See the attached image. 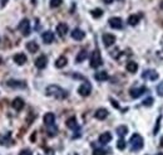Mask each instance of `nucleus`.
Instances as JSON below:
<instances>
[{
  "mask_svg": "<svg viewBox=\"0 0 163 155\" xmlns=\"http://www.w3.org/2000/svg\"><path fill=\"white\" fill-rule=\"evenodd\" d=\"M45 94H47L48 96H53V97H55V99H58V100H64V99L68 97V92H67L65 90H63L62 87L57 86V85H50V86H48L47 90H45Z\"/></svg>",
  "mask_w": 163,
  "mask_h": 155,
  "instance_id": "1",
  "label": "nucleus"
},
{
  "mask_svg": "<svg viewBox=\"0 0 163 155\" xmlns=\"http://www.w3.org/2000/svg\"><path fill=\"white\" fill-rule=\"evenodd\" d=\"M129 145H131V150L132 151H137V150H141L143 147V139L139 134H134L131 140H129Z\"/></svg>",
  "mask_w": 163,
  "mask_h": 155,
  "instance_id": "2",
  "label": "nucleus"
},
{
  "mask_svg": "<svg viewBox=\"0 0 163 155\" xmlns=\"http://www.w3.org/2000/svg\"><path fill=\"white\" fill-rule=\"evenodd\" d=\"M103 64V61H102V57H101V53L99 51H94L92 53V57H91V67L93 68H98Z\"/></svg>",
  "mask_w": 163,
  "mask_h": 155,
  "instance_id": "3",
  "label": "nucleus"
},
{
  "mask_svg": "<svg viewBox=\"0 0 163 155\" xmlns=\"http://www.w3.org/2000/svg\"><path fill=\"white\" fill-rule=\"evenodd\" d=\"M78 92L80 96H83V97H87L91 95L92 92V85L89 82H84L83 85H80L79 88H78Z\"/></svg>",
  "mask_w": 163,
  "mask_h": 155,
  "instance_id": "4",
  "label": "nucleus"
},
{
  "mask_svg": "<svg viewBox=\"0 0 163 155\" xmlns=\"http://www.w3.org/2000/svg\"><path fill=\"white\" fill-rule=\"evenodd\" d=\"M19 30L24 37H28L30 34V22L28 19H23L19 24Z\"/></svg>",
  "mask_w": 163,
  "mask_h": 155,
  "instance_id": "5",
  "label": "nucleus"
},
{
  "mask_svg": "<svg viewBox=\"0 0 163 155\" xmlns=\"http://www.w3.org/2000/svg\"><path fill=\"white\" fill-rule=\"evenodd\" d=\"M142 77L144 80H151V81H156L158 78V73L154 69H147L142 73Z\"/></svg>",
  "mask_w": 163,
  "mask_h": 155,
  "instance_id": "6",
  "label": "nucleus"
},
{
  "mask_svg": "<svg viewBox=\"0 0 163 155\" xmlns=\"http://www.w3.org/2000/svg\"><path fill=\"white\" fill-rule=\"evenodd\" d=\"M146 91H147V87H146V86H142V87H138V88H132V90L129 91V94H131V96H132L133 99H138V97H141Z\"/></svg>",
  "mask_w": 163,
  "mask_h": 155,
  "instance_id": "7",
  "label": "nucleus"
},
{
  "mask_svg": "<svg viewBox=\"0 0 163 155\" xmlns=\"http://www.w3.org/2000/svg\"><path fill=\"white\" fill-rule=\"evenodd\" d=\"M109 25H111L112 28H114V29H122L123 22H122L121 18L114 17V18H111V19H109Z\"/></svg>",
  "mask_w": 163,
  "mask_h": 155,
  "instance_id": "8",
  "label": "nucleus"
},
{
  "mask_svg": "<svg viewBox=\"0 0 163 155\" xmlns=\"http://www.w3.org/2000/svg\"><path fill=\"white\" fill-rule=\"evenodd\" d=\"M102 39H103V43H104L106 47H111V45H113L114 42H116V37H114L113 34H108V33H107V34H103Z\"/></svg>",
  "mask_w": 163,
  "mask_h": 155,
  "instance_id": "9",
  "label": "nucleus"
},
{
  "mask_svg": "<svg viewBox=\"0 0 163 155\" xmlns=\"http://www.w3.org/2000/svg\"><path fill=\"white\" fill-rule=\"evenodd\" d=\"M47 63H48V59L45 56H40L35 59V67L39 69H44L47 67Z\"/></svg>",
  "mask_w": 163,
  "mask_h": 155,
  "instance_id": "10",
  "label": "nucleus"
},
{
  "mask_svg": "<svg viewBox=\"0 0 163 155\" xmlns=\"http://www.w3.org/2000/svg\"><path fill=\"white\" fill-rule=\"evenodd\" d=\"M44 124L47 125V126H53L54 125V122H55V115L53 114V112H47L45 115H44Z\"/></svg>",
  "mask_w": 163,
  "mask_h": 155,
  "instance_id": "11",
  "label": "nucleus"
},
{
  "mask_svg": "<svg viewBox=\"0 0 163 155\" xmlns=\"http://www.w3.org/2000/svg\"><path fill=\"white\" fill-rule=\"evenodd\" d=\"M7 85L9 87H13V88H24L27 87V83L23 82V81H15V80H10L7 82Z\"/></svg>",
  "mask_w": 163,
  "mask_h": 155,
  "instance_id": "12",
  "label": "nucleus"
},
{
  "mask_svg": "<svg viewBox=\"0 0 163 155\" xmlns=\"http://www.w3.org/2000/svg\"><path fill=\"white\" fill-rule=\"evenodd\" d=\"M84 37H86V33L82 30V29H79V28H75V29L72 32V38L75 39V40H82Z\"/></svg>",
  "mask_w": 163,
  "mask_h": 155,
  "instance_id": "13",
  "label": "nucleus"
},
{
  "mask_svg": "<svg viewBox=\"0 0 163 155\" xmlns=\"http://www.w3.org/2000/svg\"><path fill=\"white\" fill-rule=\"evenodd\" d=\"M42 38H43L44 43L50 44V43H53V42H54V33H53V32H50V30L44 32V33H43V35H42Z\"/></svg>",
  "mask_w": 163,
  "mask_h": 155,
  "instance_id": "14",
  "label": "nucleus"
},
{
  "mask_svg": "<svg viewBox=\"0 0 163 155\" xmlns=\"http://www.w3.org/2000/svg\"><path fill=\"white\" fill-rule=\"evenodd\" d=\"M24 100L23 99H20V97H17V99H14V101H13V104H12V106L14 107V110H17V111H20V110H23V107H24Z\"/></svg>",
  "mask_w": 163,
  "mask_h": 155,
  "instance_id": "15",
  "label": "nucleus"
},
{
  "mask_svg": "<svg viewBox=\"0 0 163 155\" xmlns=\"http://www.w3.org/2000/svg\"><path fill=\"white\" fill-rule=\"evenodd\" d=\"M27 59H28V58H27V56H25L24 53H18V54L14 56V62H15L17 64H19V66L25 64Z\"/></svg>",
  "mask_w": 163,
  "mask_h": 155,
  "instance_id": "16",
  "label": "nucleus"
},
{
  "mask_svg": "<svg viewBox=\"0 0 163 155\" xmlns=\"http://www.w3.org/2000/svg\"><path fill=\"white\" fill-rule=\"evenodd\" d=\"M94 78L97 81H99V82H103V81H106V80L109 78V76H108V73L106 71H99V72H97L94 74Z\"/></svg>",
  "mask_w": 163,
  "mask_h": 155,
  "instance_id": "17",
  "label": "nucleus"
},
{
  "mask_svg": "<svg viewBox=\"0 0 163 155\" xmlns=\"http://www.w3.org/2000/svg\"><path fill=\"white\" fill-rule=\"evenodd\" d=\"M57 33L60 35V37H64L67 33H68V25L65 23H59L57 25Z\"/></svg>",
  "mask_w": 163,
  "mask_h": 155,
  "instance_id": "18",
  "label": "nucleus"
},
{
  "mask_svg": "<svg viewBox=\"0 0 163 155\" xmlns=\"http://www.w3.org/2000/svg\"><path fill=\"white\" fill-rule=\"evenodd\" d=\"M94 116H96V119H98V120H104V119L108 116V111H107L106 109H98V110L96 111Z\"/></svg>",
  "mask_w": 163,
  "mask_h": 155,
  "instance_id": "19",
  "label": "nucleus"
},
{
  "mask_svg": "<svg viewBox=\"0 0 163 155\" xmlns=\"http://www.w3.org/2000/svg\"><path fill=\"white\" fill-rule=\"evenodd\" d=\"M27 49L30 52V53H35V52H38L39 51V45H38V43L37 42H28L27 43Z\"/></svg>",
  "mask_w": 163,
  "mask_h": 155,
  "instance_id": "20",
  "label": "nucleus"
},
{
  "mask_svg": "<svg viewBox=\"0 0 163 155\" xmlns=\"http://www.w3.org/2000/svg\"><path fill=\"white\" fill-rule=\"evenodd\" d=\"M112 140V135H111V132H103L101 136H99V142L101 144H108L109 141Z\"/></svg>",
  "mask_w": 163,
  "mask_h": 155,
  "instance_id": "21",
  "label": "nucleus"
},
{
  "mask_svg": "<svg viewBox=\"0 0 163 155\" xmlns=\"http://www.w3.org/2000/svg\"><path fill=\"white\" fill-rule=\"evenodd\" d=\"M10 132H8L5 136L4 135H0V145H10V142H13L12 141V139H10Z\"/></svg>",
  "mask_w": 163,
  "mask_h": 155,
  "instance_id": "22",
  "label": "nucleus"
},
{
  "mask_svg": "<svg viewBox=\"0 0 163 155\" xmlns=\"http://www.w3.org/2000/svg\"><path fill=\"white\" fill-rule=\"evenodd\" d=\"M67 62H68V59H67L64 56H62V57H59V58L57 59V62H55V67H57V68H63V67L67 66Z\"/></svg>",
  "mask_w": 163,
  "mask_h": 155,
  "instance_id": "23",
  "label": "nucleus"
},
{
  "mask_svg": "<svg viewBox=\"0 0 163 155\" xmlns=\"http://www.w3.org/2000/svg\"><path fill=\"white\" fill-rule=\"evenodd\" d=\"M87 56H88V52H87L86 49H82V51L78 53V56H77L75 61H77L78 63H80V62H83V61L87 58Z\"/></svg>",
  "mask_w": 163,
  "mask_h": 155,
  "instance_id": "24",
  "label": "nucleus"
},
{
  "mask_svg": "<svg viewBox=\"0 0 163 155\" xmlns=\"http://www.w3.org/2000/svg\"><path fill=\"white\" fill-rule=\"evenodd\" d=\"M65 124H67V127L73 129V130L78 127V125H77V119H75L74 116H73V117H69V119L67 120V122H65Z\"/></svg>",
  "mask_w": 163,
  "mask_h": 155,
  "instance_id": "25",
  "label": "nucleus"
},
{
  "mask_svg": "<svg viewBox=\"0 0 163 155\" xmlns=\"http://www.w3.org/2000/svg\"><path fill=\"white\" fill-rule=\"evenodd\" d=\"M137 69H138V64L136 63V62H128L127 63V71L128 72H131V73H136L137 72Z\"/></svg>",
  "mask_w": 163,
  "mask_h": 155,
  "instance_id": "26",
  "label": "nucleus"
},
{
  "mask_svg": "<svg viewBox=\"0 0 163 155\" xmlns=\"http://www.w3.org/2000/svg\"><path fill=\"white\" fill-rule=\"evenodd\" d=\"M139 15H136V14H133V15H131L129 18H128V24L129 25H137L138 23H139Z\"/></svg>",
  "mask_w": 163,
  "mask_h": 155,
  "instance_id": "27",
  "label": "nucleus"
},
{
  "mask_svg": "<svg viewBox=\"0 0 163 155\" xmlns=\"http://www.w3.org/2000/svg\"><path fill=\"white\" fill-rule=\"evenodd\" d=\"M127 132H128V127H127V126L122 125V126H118V127H117V134H118L121 137H123Z\"/></svg>",
  "mask_w": 163,
  "mask_h": 155,
  "instance_id": "28",
  "label": "nucleus"
},
{
  "mask_svg": "<svg viewBox=\"0 0 163 155\" xmlns=\"http://www.w3.org/2000/svg\"><path fill=\"white\" fill-rule=\"evenodd\" d=\"M92 15H93L94 18H101V17L103 15V10H102V9H99V8L93 9V10H92Z\"/></svg>",
  "mask_w": 163,
  "mask_h": 155,
  "instance_id": "29",
  "label": "nucleus"
},
{
  "mask_svg": "<svg viewBox=\"0 0 163 155\" xmlns=\"http://www.w3.org/2000/svg\"><path fill=\"white\" fill-rule=\"evenodd\" d=\"M126 146H127V142H126L123 139L118 140V142H117V147H118L119 150H124V149H126Z\"/></svg>",
  "mask_w": 163,
  "mask_h": 155,
  "instance_id": "30",
  "label": "nucleus"
},
{
  "mask_svg": "<svg viewBox=\"0 0 163 155\" xmlns=\"http://www.w3.org/2000/svg\"><path fill=\"white\" fill-rule=\"evenodd\" d=\"M62 5V0H50V7L52 8H58Z\"/></svg>",
  "mask_w": 163,
  "mask_h": 155,
  "instance_id": "31",
  "label": "nucleus"
},
{
  "mask_svg": "<svg viewBox=\"0 0 163 155\" xmlns=\"http://www.w3.org/2000/svg\"><path fill=\"white\" fill-rule=\"evenodd\" d=\"M143 105H144V106H152V105H153V99H152V97L146 99V100L143 101Z\"/></svg>",
  "mask_w": 163,
  "mask_h": 155,
  "instance_id": "32",
  "label": "nucleus"
},
{
  "mask_svg": "<svg viewBox=\"0 0 163 155\" xmlns=\"http://www.w3.org/2000/svg\"><path fill=\"white\" fill-rule=\"evenodd\" d=\"M93 155H106V150H103V149H96L93 151Z\"/></svg>",
  "mask_w": 163,
  "mask_h": 155,
  "instance_id": "33",
  "label": "nucleus"
},
{
  "mask_svg": "<svg viewBox=\"0 0 163 155\" xmlns=\"http://www.w3.org/2000/svg\"><path fill=\"white\" fill-rule=\"evenodd\" d=\"M157 92H158L159 96H163V82L158 85V87H157Z\"/></svg>",
  "mask_w": 163,
  "mask_h": 155,
  "instance_id": "34",
  "label": "nucleus"
},
{
  "mask_svg": "<svg viewBox=\"0 0 163 155\" xmlns=\"http://www.w3.org/2000/svg\"><path fill=\"white\" fill-rule=\"evenodd\" d=\"M19 155H33V154H32V151H30V150H28V149H27V150H22V151L19 152Z\"/></svg>",
  "mask_w": 163,
  "mask_h": 155,
  "instance_id": "35",
  "label": "nucleus"
},
{
  "mask_svg": "<svg viewBox=\"0 0 163 155\" xmlns=\"http://www.w3.org/2000/svg\"><path fill=\"white\" fill-rule=\"evenodd\" d=\"M159 121H161V116L158 117V120H157V125H156V127H154V134H156V135H157L158 129H159Z\"/></svg>",
  "mask_w": 163,
  "mask_h": 155,
  "instance_id": "36",
  "label": "nucleus"
},
{
  "mask_svg": "<svg viewBox=\"0 0 163 155\" xmlns=\"http://www.w3.org/2000/svg\"><path fill=\"white\" fill-rule=\"evenodd\" d=\"M111 101H112V105H113L116 109H119V105L117 104V101H114V100H111Z\"/></svg>",
  "mask_w": 163,
  "mask_h": 155,
  "instance_id": "37",
  "label": "nucleus"
},
{
  "mask_svg": "<svg viewBox=\"0 0 163 155\" xmlns=\"http://www.w3.org/2000/svg\"><path fill=\"white\" fill-rule=\"evenodd\" d=\"M103 2L106 3V4H111V3H113L114 0H103Z\"/></svg>",
  "mask_w": 163,
  "mask_h": 155,
  "instance_id": "38",
  "label": "nucleus"
},
{
  "mask_svg": "<svg viewBox=\"0 0 163 155\" xmlns=\"http://www.w3.org/2000/svg\"><path fill=\"white\" fill-rule=\"evenodd\" d=\"M7 2H8V0H2V7H4L7 4Z\"/></svg>",
  "mask_w": 163,
  "mask_h": 155,
  "instance_id": "39",
  "label": "nucleus"
},
{
  "mask_svg": "<svg viewBox=\"0 0 163 155\" xmlns=\"http://www.w3.org/2000/svg\"><path fill=\"white\" fill-rule=\"evenodd\" d=\"M159 142H161V146H162V147H163V136H162V137H161V141H159Z\"/></svg>",
  "mask_w": 163,
  "mask_h": 155,
  "instance_id": "40",
  "label": "nucleus"
},
{
  "mask_svg": "<svg viewBox=\"0 0 163 155\" xmlns=\"http://www.w3.org/2000/svg\"><path fill=\"white\" fill-rule=\"evenodd\" d=\"M32 3H33V4H35V3H37V0H32Z\"/></svg>",
  "mask_w": 163,
  "mask_h": 155,
  "instance_id": "41",
  "label": "nucleus"
},
{
  "mask_svg": "<svg viewBox=\"0 0 163 155\" xmlns=\"http://www.w3.org/2000/svg\"><path fill=\"white\" fill-rule=\"evenodd\" d=\"M157 155H163V152H158V154H157Z\"/></svg>",
  "mask_w": 163,
  "mask_h": 155,
  "instance_id": "42",
  "label": "nucleus"
},
{
  "mask_svg": "<svg viewBox=\"0 0 163 155\" xmlns=\"http://www.w3.org/2000/svg\"><path fill=\"white\" fill-rule=\"evenodd\" d=\"M70 155H78V154H75V152H73V154H70Z\"/></svg>",
  "mask_w": 163,
  "mask_h": 155,
  "instance_id": "43",
  "label": "nucleus"
},
{
  "mask_svg": "<svg viewBox=\"0 0 163 155\" xmlns=\"http://www.w3.org/2000/svg\"><path fill=\"white\" fill-rule=\"evenodd\" d=\"M119 2H123V0H119Z\"/></svg>",
  "mask_w": 163,
  "mask_h": 155,
  "instance_id": "44",
  "label": "nucleus"
}]
</instances>
